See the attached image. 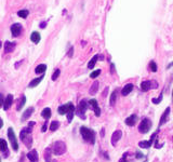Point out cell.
<instances>
[{"instance_id":"obj_17","label":"cell","mask_w":173,"mask_h":162,"mask_svg":"<svg viewBox=\"0 0 173 162\" xmlns=\"http://www.w3.org/2000/svg\"><path fill=\"white\" fill-rule=\"evenodd\" d=\"M34 111H35V108H34V107H29V108H27V109L23 113V116H22V121H26L27 119H29V117L32 116Z\"/></svg>"},{"instance_id":"obj_10","label":"cell","mask_w":173,"mask_h":162,"mask_svg":"<svg viewBox=\"0 0 173 162\" xmlns=\"http://www.w3.org/2000/svg\"><path fill=\"white\" fill-rule=\"evenodd\" d=\"M89 106L93 109V111H94L96 117L101 116V108L99 107V104H97V101H96V99H91V101H89Z\"/></svg>"},{"instance_id":"obj_3","label":"cell","mask_w":173,"mask_h":162,"mask_svg":"<svg viewBox=\"0 0 173 162\" xmlns=\"http://www.w3.org/2000/svg\"><path fill=\"white\" fill-rule=\"evenodd\" d=\"M89 108V102L87 101V99H81L80 102H79V104H78V107L76 108V111H75V113L77 115L79 118H81V119L85 120V111L88 110Z\"/></svg>"},{"instance_id":"obj_4","label":"cell","mask_w":173,"mask_h":162,"mask_svg":"<svg viewBox=\"0 0 173 162\" xmlns=\"http://www.w3.org/2000/svg\"><path fill=\"white\" fill-rule=\"evenodd\" d=\"M152 120L149 118H144V119H142V121L138 124V132L141 134H146L152 129Z\"/></svg>"},{"instance_id":"obj_24","label":"cell","mask_w":173,"mask_h":162,"mask_svg":"<svg viewBox=\"0 0 173 162\" xmlns=\"http://www.w3.org/2000/svg\"><path fill=\"white\" fill-rule=\"evenodd\" d=\"M97 60H99V55H97V54L92 57L91 60H90V62H89V64H88V68H89V69H93V67L95 66V64H96V62H97Z\"/></svg>"},{"instance_id":"obj_38","label":"cell","mask_w":173,"mask_h":162,"mask_svg":"<svg viewBox=\"0 0 173 162\" xmlns=\"http://www.w3.org/2000/svg\"><path fill=\"white\" fill-rule=\"evenodd\" d=\"M163 145H165V143H162V144H159L158 139H156V142H155V148H158V149H160V148L162 147Z\"/></svg>"},{"instance_id":"obj_8","label":"cell","mask_w":173,"mask_h":162,"mask_svg":"<svg viewBox=\"0 0 173 162\" xmlns=\"http://www.w3.org/2000/svg\"><path fill=\"white\" fill-rule=\"evenodd\" d=\"M22 30H23V26H22L20 23H15L11 26V32H12V36L13 37H18L21 35Z\"/></svg>"},{"instance_id":"obj_37","label":"cell","mask_w":173,"mask_h":162,"mask_svg":"<svg viewBox=\"0 0 173 162\" xmlns=\"http://www.w3.org/2000/svg\"><path fill=\"white\" fill-rule=\"evenodd\" d=\"M128 155H129L128 152H124V156H122V157H121V159H120V160H119V162H128V161H127Z\"/></svg>"},{"instance_id":"obj_30","label":"cell","mask_w":173,"mask_h":162,"mask_svg":"<svg viewBox=\"0 0 173 162\" xmlns=\"http://www.w3.org/2000/svg\"><path fill=\"white\" fill-rule=\"evenodd\" d=\"M67 110H68V108H67V104L66 105H61L60 107H59V113L60 115H65V113H67Z\"/></svg>"},{"instance_id":"obj_35","label":"cell","mask_w":173,"mask_h":162,"mask_svg":"<svg viewBox=\"0 0 173 162\" xmlns=\"http://www.w3.org/2000/svg\"><path fill=\"white\" fill-rule=\"evenodd\" d=\"M60 74H61V71H60V69H56V70L53 73V75H52V80L53 81H55L59 78V76H60Z\"/></svg>"},{"instance_id":"obj_21","label":"cell","mask_w":173,"mask_h":162,"mask_svg":"<svg viewBox=\"0 0 173 162\" xmlns=\"http://www.w3.org/2000/svg\"><path fill=\"white\" fill-rule=\"evenodd\" d=\"M153 142L150 141H142L138 143V147L143 148V149H148V148L152 147Z\"/></svg>"},{"instance_id":"obj_31","label":"cell","mask_w":173,"mask_h":162,"mask_svg":"<svg viewBox=\"0 0 173 162\" xmlns=\"http://www.w3.org/2000/svg\"><path fill=\"white\" fill-rule=\"evenodd\" d=\"M28 14H29L28 10H21V11H18V15L22 18H26L27 16H28Z\"/></svg>"},{"instance_id":"obj_2","label":"cell","mask_w":173,"mask_h":162,"mask_svg":"<svg viewBox=\"0 0 173 162\" xmlns=\"http://www.w3.org/2000/svg\"><path fill=\"white\" fill-rule=\"evenodd\" d=\"M20 138L21 141L24 143V145L26 147H30L32 144V127H26L21 131L20 133Z\"/></svg>"},{"instance_id":"obj_12","label":"cell","mask_w":173,"mask_h":162,"mask_svg":"<svg viewBox=\"0 0 173 162\" xmlns=\"http://www.w3.org/2000/svg\"><path fill=\"white\" fill-rule=\"evenodd\" d=\"M124 122H126V124H127L128 127H134L135 124H136V122H138V116L135 113H133L130 117H128L127 119L124 120Z\"/></svg>"},{"instance_id":"obj_47","label":"cell","mask_w":173,"mask_h":162,"mask_svg":"<svg viewBox=\"0 0 173 162\" xmlns=\"http://www.w3.org/2000/svg\"><path fill=\"white\" fill-rule=\"evenodd\" d=\"M114 68H115V66H114V64H112V74L115 73V69H114Z\"/></svg>"},{"instance_id":"obj_52","label":"cell","mask_w":173,"mask_h":162,"mask_svg":"<svg viewBox=\"0 0 173 162\" xmlns=\"http://www.w3.org/2000/svg\"><path fill=\"white\" fill-rule=\"evenodd\" d=\"M172 97H173V91H172Z\"/></svg>"},{"instance_id":"obj_49","label":"cell","mask_w":173,"mask_h":162,"mask_svg":"<svg viewBox=\"0 0 173 162\" xmlns=\"http://www.w3.org/2000/svg\"><path fill=\"white\" fill-rule=\"evenodd\" d=\"M81 44L82 46H85V41H81Z\"/></svg>"},{"instance_id":"obj_39","label":"cell","mask_w":173,"mask_h":162,"mask_svg":"<svg viewBox=\"0 0 173 162\" xmlns=\"http://www.w3.org/2000/svg\"><path fill=\"white\" fill-rule=\"evenodd\" d=\"M4 94L0 93V107L4 106Z\"/></svg>"},{"instance_id":"obj_36","label":"cell","mask_w":173,"mask_h":162,"mask_svg":"<svg viewBox=\"0 0 173 162\" xmlns=\"http://www.w3.org/2000/svg\"><path fill=\"white\" fill-rule=\"evenodd\" d=\"M67 120L68 122H71V120H73V118H74L75 116V111H67Z\"/></svg>"},{"instance_id":"obj_25","label":"cell","mask_w":173,"mask_h":162,"mask_svg":"<svg viewBox=\"0 0 173 162\" xmlns=\"http://www.w3.org/2000/svg\"><path fill=\"white\" fill-rule=\"evenodd\" d=\"M41 116H42L43 119H46V120L50 119V117H51V109H50L49 107H47V108H44V109L42 110Z\"/></svg>"},{"instance_id":"obj_50","label":"cell","mask_w":173,"mask_h":162,"mask_svg":"<svg viewBox=\"0 0 173 162\" xmlns=\"http://www.w3.org/2000/svg\"><path fill=\"white\" fill-rule=\"evenodd\" d=\"M1 46H2V43H1V41H0V48H1Z\"/></svg>"},{"instance_id":"obj_48","label":"cell","mask_w":173,"mask_h":162,"mask_svg":"<svg viewBox=\"0 0 173 162\" xmlns=\"http://www.w3.org/2000/svg\"><path fill=\"white\" fill-rule=\"evenodd\" d=\"M2 125H4V122H2V119H1V118H0V129H1V127H2Z\"/></svg>"},{"instance_id":"obj_26","label":"cell","mask_w":173,"mask_h":162,"mask_svg":"<svg viewBox=\"0 0 173 162\" xmlns=\"http://www.w3.org/2000/svg\"><path fill=\"white\" fill-rule=\"evenodd\" d=\"M117 94H118V90H115V91L110 94V99H109V104L110 106H114L116 104V99H117Z\"/></svg>"},{"instance_id":"obj_22","label":"cell","mask_w":173,"mask_h":162,"mask_svg":"<svg viewBox=\"0 0 173 162\" xmlns=\"http://www.w3.org/2000/svg\"><path fill=\"white\" fill-rule=\"evenodd\" d=\"M40 39H41V37H40V34L37 32H32V35H30V40H32L34 43H38L39 41H40Z\"/></svg>"},{"instance_id":"obj_7","label":"cell","mask_w":173,"mask_h":162,"mask_svg":"<svg viewBox=\"0 0 173 162\" xmlns=\"http://www.w3.org/2000/svg\"><path fill=\"white\" fill-rule=\"evenodd\" d=\"M8 138H9V141H10L11 145H12L13 150H14V151H18V139H16V137H15L14 131H13L12 127H9V129H8Z\"/></svg>"},{"instance_id":"obj_42","label":"cell","mask_w":173,"mask_h":162,"mask_svg":"<svg viewBox=\"0 0 173 162\" xmlns=\"http://www.w3.org/2000/svg\"><path fill=\"white\" fill-rule=\"evenodd\" d=\"M47 124H48V122H46V123L43 124L42 129H41V132H42V133H44V132L47 131V127H48V125H47Z\"/></svg>"},{"instance_id":"obj_20","label":"cell","mask_w":173,"mask_h":162,"mask_svg":"<svg viewBox=\"0 0 173 162\" xmlns=\"http://www.w3.org/2000/svg\"><path fill=\"white\" fill-rule=\"evenodd\" d=\"M43 78H44V75L42 74L39 78H36V79H34V80L30 81V83H29L28 87H29V88H35V87H37V85H38L39 83H40V82L42 81Z\"/></svg>"},{"instance_id":"obj_32","label":"cell","mask_w":173,"mask_h":162,"mask_svg":"<svg viewBox=\"0 0 173 162\" xmlns=\"http://www.w3.org/2000/svg\"><path fill=\"white\" fill-rule=\"evenodd\" d=\"M51 152H52V150H51L50 148H47L46 150H44V160H46V162H50V158H51Z\"/></svg>"},{"instance_id":"obj_6","label":"cell","mask_w":173,"mask_h":162,"mask_svg":"<svg viewBox=\"0 0 173 162\" xmlns=\"http://www.w3.org/2000/svg\"><path fill=\"white\" fill-rule=\"evenodd\" d=\"M157 88H158V82L156 80H144L141 83V90L143 92H148Z\"/></svg>"},{"instance_id":"obj_28","label":"cell","mask_w":173,"mask_h":162,"mask_svg":"<svg viewBox=\"0 0 173 162\" xmlns=\"http://www.w3.org/2000/svg\"><path fill=\"white\" fill-rule=\"evenodd\" d=\"M59 127H60V122L56 121V120H54V121H52L51 124H50V131L54 132V131H56L57 129H59Z\"/></svg>"},{"instance_id":"obj_44","label":"cell","mask_w":173,"mask_h":162,"mask_svg":"<svg viewBox=\"0 0 173 162\" xmlns=\"http://www.w3.org/2000/svg\"><path fill=\"white\" fill-rule=\"evenodd\" d=\"M107 91H108V88H106V89H105V91L103 92V97H105V96L107 95Z\"/></svg>"},{"instance_id":"obj_18","label":"cell","mask_w":173,"mask_h":162,"mask_svg":"<svg viewBox=\"0 0 173 162\" xmlns=\"http://www.w3.org/2000/svg\"><path fill=\"white\" fill-rule=\"evenodd\" d=\"M15 48L14 42H10V41H6L4 43V52L6 53H11Z\"/></svg>"},{"instance_id":"obj_34","label":"cell","mask_w":173,"mask_h":162,"mask_svg":"<svg viewBox=\"0 0 173 162\" xmlns=\"http://www.w3.org/2000/svg\"><path fill=\"white\" fill-rule=\"evenodd\" d=\"M161 101H162V93H161V94H160V95H159L158 97H157V99H152V102L154 103L155 105L159 104V103L161 102Z\"/></svg>"},{"instance_id":"obj_45","label":"cell","mask_w":173,"mask_h":162,"mask_svg":"<svg viewBox=\"0 0 173 162\" xmlns=\"http://www.w3.org/2000/svg\"><path fill=\"white\" fill-rule=\"evenodd\" d=\"M104 135H105V131H104V129H102V131H101V136L104 137Z\"/></svg>"},{"instance_id":"obj_16","label":"cell","mask_w":173,"mask_h":162,"mask_svg":"<svg viewBox=\"0 0 173 162\" xmlns=\"http://www.w3.org/2000/svg\"><path fill=\"white\" fill-rule=\"evenodd\" d=\"M12 103H13V95H12V94H9V95H7V97L4 99V106H2V107H4V110L10 109Z\"/></svg>"},{"instance_id":"obj_43","label":"cell","mask_w":173,"mask_h":162,"mask_svg":"<svg viewBox=\"0 0 173 162\" xmlns=\"http://www.w3.org/2000/svg\"><path fill=\"white\" fill-rule=\"evenodd\" d=\"M142 157H143V155H142L141 152H136V158H138V159H141Z\"/></svg>"},{"instance_id":"obj_13","label":"cell","mask_w":173,"mask_h":162,"mask_svg":"<svg viewBox=\"0 0 173 162\" xmlns=\"http://www.w3.org/2000/svg\"><path fill=\"white\" fill-rule=\"evenodd\" d=\"M0 151H2L4 154V158L9 157V151H8V144L6 139L0 138Z\"/></svg>"},{"instance_id":"obj_41","label":"cell","mask_w":173,"mask_h":162,"mask_svg":"<svg viewBox=\"0 0 173 162\" xmlns=\"http://www.w3.org/2000/svg\"><path fill=\"white\" fill-rule=\"evenodd\" d=\"M46 26H47V22H42V23H40V25H39V27L40 28H46Z\"/></svg>"},{"instance_id":"obj_51","label":"cell","mask_w":173,"mask_h":162,"mask_svg":"<svg viewBox=\"0 0 173 162\" xmlns=\"http://www.w3.org/2000/svg\"><path fill=\"white\" fill-rule=\"evenodd\" d=\"M52 162H57V161H56V160H53V161H52Z\"/></svg>"},{"instance_id":"obj_53","label":"cell","mask_w":173,"mask_h":162,"mask_svg":"<svg viewBox=\"0 0 173 162\" xmlns=\"http://www.w3.org/2000/svg\"><path fill=\"white\" fill-rule=\"evenodd\" d=\"M0 162H1V158H0Z\"/></svg>"},{"instance_id":"obj_23","label":"cell","mask_w":173,"mask_h":162,"mask_svg":"<svg viewBox=\"0 0 173 162\" xmlns=\"http://www.w3.org/2000/svg\"><path fill=\"white\" fill-rule=\"evenodd\" d=\"M46 69H47V65H44V64H40V65H38V66L35 68V73L37 75L43 74V73L46 71Z\"/></svg>"},{"instance_id":"obj_27","label":"cell","mask_w":173,"mask_h":162,"mask_svg":"<svg viewBox=\"0 0 173 162\" xmlns=\"http://www.w3.org/2000/svg\"><path fill=\"white\" fill-rule=\"evenodd\" d=\"M148 68L150 69L152 73H157V70H158V65L156 64L155 61H150L148 64Z\"/></svg>"},{"instance_id":"obj_11","label":"cell","mask_w":173,"mask_h":162,"mask_svg":"<svg viewBox=\"0 0 173 162\" xmlns=\"http://www.w3.org/2000/svg\"><path fill=\"white\" fill-rule=\"evenodd\" d=\"M170 111H171V108H170V107H167L166 110H165V113L161 115V118H160V122H159V125H160V127L163 125V124L166 123L167 121L169 120Z\"/></svg>"},{"instance_id":"obj_5","label":"cell","mask_w":173,"mask_h":162,"mask_svg":"<svg viewBox=\"0 0 173 162\" xmlns=\"http://www.w3.org/2000/svg\"><path fill=\"white\" fill-rule=\"evenodd\" d=\"M66 152V144L62 141H57L53 146V154L55 156H62Z\"/></svg>"},{"instance_id":"obj_29","label":"cell","mask_w":173,"mask_h":162,"mask_svg":"<svg viewBox=\"0 0 173 162\" xmlns=\"http://www.w3.org/2000/svg\"><path fill=\"white\" fill-rule=\"evenodd\" d=\"M25 103H26V97L23 95L21 99H20V101H18V106H16V109H18V110H22L23 106L25 105Z\"/></svg>"},{"instance_id":"obj_46","label":"cell","mask_w":173,"mask_h":162,"mask_svg":"<svg viewBox=\"0 0 173 162\" xmlns=\"http://www.w3.org/2000/svg\"><path fill=\"white\" fill-rule=\"evenodd\" d=\"M35 125V122H29V124H28V127H32Z\"/></svg>"},{"instance_id":"obj_40","label":"cell","mask_w":173,"mask_h":162,"mask_svg":"<svg viewBox=\"0 0 173 162\" xmlns=\"http://www.w3.org/2000/svg\"><path fill=\"white\" fill-rule=\"evenodd\" d=\"M73 52H74V48L71 46V49H69V51H68V53H67L68 57H71V56H73Z\"/></svg>"},{"instance_id":"obj_9","label":"cell","mask_w":173,"mask_h":162,"mask_svg":"<svg viewBox=\"0 0 173 162\" xmlns=\"http://www.w3.org/2000/svg\"><path fill=\"white\" fill-rule=\"evenodd\" d=\"M121 137H122V132H121L120 130L115 131V132L113 133V135H112V138H110V143H112V145H113V146H116L117 143L121 139Z\"/></svg>"},{"instance_id":"obj_33","label":"cell","mask_w":173,"mask_h":162,"mask_svg":"<svg viewBox=\"0 0 173 162\" xmlns=\"http://www.w3.org/2000/svg\"><path fill=\"white\" fill-rule=\"evenodd\" d=\"M101 75V69H96V70H94V71H92L91 73V75H90V78H97Z\"/></svg>"},{"instance_id":"obj_14","label":"cell","mask_w":173,"mask_h":162,"mask_svg":"<svg viewBox=\"0 0 173 162\" xmlns=\"http://www.w3.org/2000/svg\"><path fill=\"white\" fill-rule=\"evenodd\" d=\"M133 89H134V85H132V83H127V85L122 88V90H121V95L122 96L129 95L131 92L133 91Z\"/></svg>"},{"instance_id":"obj_15","label":"cell","mask_w":173,"mask_h":162,"mask_svg":"<svg viewBox=\"0 0 173 162\" xmlns=\"http://www.w3.org/2000/svg\"><path fill=\"white\" fill-rule=\"evenodd\" d=\"M27 158L30 162H38L39 161V157H38V152L36 149H32L27 154Z\"/></svg>"},{"instance_id":"obj_1","label":"cell","mask_w":173,"mask_h":162,"mask_svg":"<svg viewBox=\"0 0 173 162\" xmlns=\"http://www.w3.org/2000/svg\"><path fill=\"white\" fill-rule=\"evenodd\" d=\"M80 134H81L83 141H85L89 144H95V132L91 129H88L85 127H80Z\"/></svg>"},{"instance_id":"obj_54","label":"cell","mask_w":173,"mask_h":162,"mask_svg":"<svg viewBox=\"0 0 173 162\" xmlns=\"http://www.w3.org/2000/svg\"><path fill=\"white\" fill-rule=\"evenodd\" d=\"M172 141H173V137H172Z\"/></svg>"},{"instance_id":"obj_19","label":"cell","mask_w":173,"mask_h":162,"mask_svg":"<svg viewBox=\"0 0 173 162\" xmlns=\"http://www.w3.org/2000/svg\"><path fill=\"white\" fill-rule=\"evenodd\" d=\"M97 91H99V81L95 80L93 82V85H91L90 90H89V93H90V95H95Z\"/></svg>"}]
</instances>
